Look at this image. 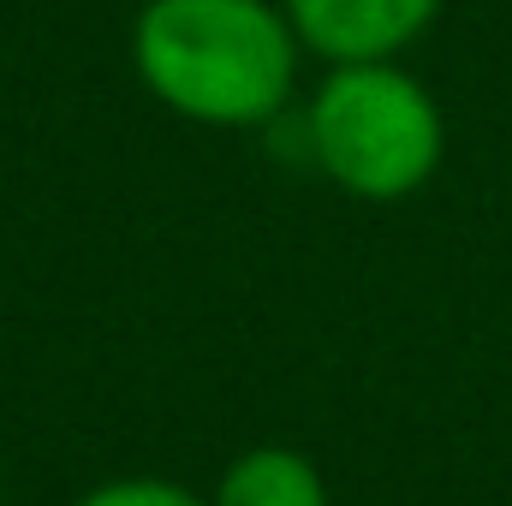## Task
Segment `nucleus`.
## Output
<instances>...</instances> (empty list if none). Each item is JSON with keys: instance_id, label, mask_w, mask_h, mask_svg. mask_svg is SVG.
Returning <instances> with one entry per match:
<instances>
[{"instance_id": "7ed1b4c3", "label": "nucleus", "mask_w": 512, "mask_h": 506, "mask_svg": "<svg viewBox=\"0 0 512 506\" xmlns=\"http://www.w3.org/2000/svg\"><path fill=\"white\" fill-rule=\"evenodd\" d=\"M441 6L447 0H280L304 54H316L328 66L399 60L441 18Z\"/></svg>"}, {"instance_id": "f257e3e1", "label": "nucleus", "mask_w": 512, "mask_h": 506, "mask_svg": "<svg viewBox=\"0 0 512 506\" xmlns=\"http://www.w3.org/2000/svg\"><path fill=\"white\" fill-rule=\"evenodd\" d=\"M304 42L280 0H143L131 18V72L179 120L256 131L286 114Z\"/></svg>"}, {"instance_id": "f03ea898", "label": "nucleus", "mask_w": 512, "mask_h": 506, "mask_svg": "<svg viewBox=\"0 0 512 506\" xmlns=\"http://www.w3.org/2000/svg\"><path fill=\"white\" fill-rule=\"evenodd\" d=\"M304 149L334 191L358 203H405L435 179L447 120L429 84L399 60H352L328 66V78L310 90Z\"/></svg>"}, {"instance_id": "20e7f679", "label": "nucleus", "mask_w": 512, "mask_h": 506, "mask_svg": "<svg viewBox=\"0 0 512 506\" xmlns=\"http://www.w3.org/2000/svg\"><path fill=\"white\" fill-rule=\"evenodd\" d=\"M209 506H334V501H328V477L310 453L280 447V441H256L239 459H227V471L209 489Z\"/></svg>"}, {"instance_id": "39448f33", "label": "nucleus", "mask_w": 512, "mask_h": 506, "mask_svg": "<svg viewBox=\"0 0 512 506\" xmlns=\"http://www.w3.org/2000/svg\"><path fill=\"white\" fill-rule=\"evenodd\" d=\"M72 506H209V495L173 483V477H108L84 489Z\"/></svg>"}]
</instances>
